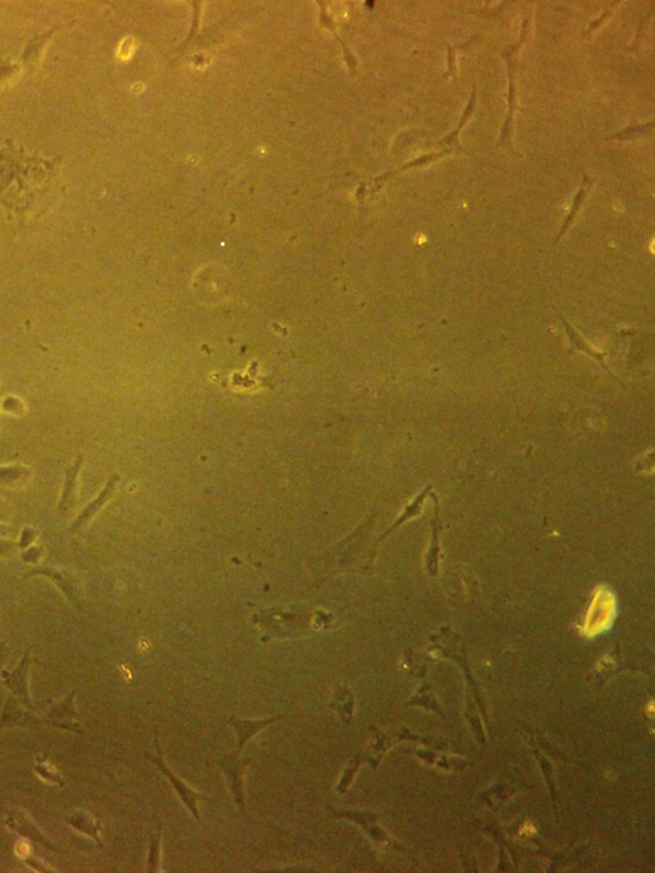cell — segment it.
<instances>
[{
  "mask_svg": "<svg viewBox=\"0 0 655 873\" xmlns=\"http://www.w3.org/2000/svg\"><path fill=\"white\" fill-rule=\"evenodd\" d=\"M430 490H432V487L429 485V487H427V490H424V492L416 497V499H415L412 504H408V509H406L405 512H403V515H402V517L397 520V523H395L392 528H389V529L387 530V533H385L382 538H385V536H388L389 533H390L392 530L395 529V528H397L398 525H401L402 523H405V522L408 520V519H411V517H414L415 515H417V514H419V511H420L421 504H422V502H424V498L427 497V494L429 493Z\"/></svg>",
  "mask_w": 655,
  "mask_h": 873,
  "instance_id": "d6986e66",
  "label": "cell"
},
{
  "mask_svg": "<svg viewBox=\"0 0 655 873\" xmlns=\"http://www.w3.org/2000/svg\"><path fill=\"white\" fill-rule=\"evenodd\" d=\"M82 456H78L76 461L67 470L65 479H64L63 491H62V496L58 504V510L60 512H67L70 507H73V504L76 502L77 485H78L77 479L82 467Z\"/></svg>",
  "mask_w": 655,
  "mask_h": 873,
  "instance_id": "4fadbf2b",
  "label": "cell"
},
{
  "mask_svg": "<svg viewBox=\"0 0 655 873\" xmlns=\"http://www.w3.org/2000/svg\"><path fill=\"white\" fill-rule=\"evenodd\" d=\"M26 848L23 852L18 853L19 859L26 863L28 867L33 868L38 872H58L57 869L46 866L44 862L40 861L36 855H33L32 850L28 845H25Z\"/></svg>",
  "mask_w": 655,
  "mask_h": 873,
  "instance_id": "ffe728a7",
  "label": "cell"
},
{
  "mask_svg": "<svg viewBox=\"0 0 655 873\" xmlns=\"http://www.w3.org/2000/svg\"><path fill=\"white\" fill-rule=\"evenodd\" d=\"M592 182H594V179H589V177H587V174L584 173V182H582V185H581V187H580L579 192H577V195H576V198H575L573 209H571V211H570V214H568V217H567L566 222H565V224H563V227H562V230H560V235L557 236V238H555V243H557L558 241H560V237L563 236V235L566 233V231L568 230L570 224L573 223V218L576 217V214H577V211H579L580 206H581V203L584 201L586 194H587V191H589V189H590V186L592 185Z\"/></svg>",
  "mask_w": 655,
  "mask_h": 873,
  "instance_id": "e0dca14e",
  "label": "cell"
},
{
  "mask_svg": "<svg viewBox=\"0 0 655 873\" xmlns=\"http://www.w3.org/2000/svg\"><path fill=\"white\" fill-rule=\"evenodd\" d=\"M353 706H355L353 695L351 694L350 689L346 687H337L334 690L333 699L329 703V707L337 711L346 725H350Z\"/></svg>",
  "mask_w": 655,
  "mask_h": 873,
  "instance_id": "9a60e30c",
  "label": "cell"
},
{
  "mask_svg": "<svg viewBox=\"0 0 655 873\" xmlns=\"http://www.w3.org/2000/svg\"><path fill=\"white\" fill-rule=\"evenodd\" d=\"M31 478L32 469L30 466H0V483L9 488H22Z\"/></svg>",
  "mask_w": 655,
  "mask_h": 873,
  "instance_id": "5bb4252c",
  "label": "cell"
},
{
  "mask_svg": "<svg viewBox=\"0 0 655 873\" xmlns=\"http://www.w3.org/2000/svg\"><path fill=\"white\" fill-rule=\"evenodd\" d=\"M118 480H119L118 475L110 477L108 483L102 488L100 493L89 504L85 506V509L80 512V515L76 517V520L70 525V533H78L80 530L85 529L99 515V512L107 506L109 501L115 496Z\"/></svg>",
  "mask_w": 655,
  "mask_h": 873,
  "instance_id": "52a82bcc",
  "label": "cell"
},
{
  "mask_svg": "<svg viewBox=\"0 0 655 873\" xmlns=\"http://www.w3.org/2000/svg\"><path fill=\"white\" fill-rule=\"evenodd\" d=\"M65 823H68L72 829L76 830L80 834L87 836L90 839H92L96 842L97 848H104V842L102 839V822L90 815L89 812L85 810H76L72 812L70 816L64 818Z\"/></svg>",
  "mask_w": 655,
  "mask_h": 873,
  "instance_id": "8fae6325",
  "label": "cell"
},
{
  "mask_svg": "<svg viewBox=\"0 0 655 873\" xmlns=\"http://www.w3.org/2000/svg\"><path fill=\"white\" fill-rule=\"evenodd\" d=\"M12 517V507L6 504L4 498L0 497V522L1 523H9Z\"/></svg>",
  "mask_w": 655,
  "mask_h": 873,
  "instance_id": "484cf974",
  "label": "cell"
},
{
  "mask_svg": "<svg viewBox=\"0 0 655 873\" xmlns=\"http://www.w3.org/2000/svg\"><path fill=\"white\" fill-rule=\"evenodd\" d=\"M557 315H558V318H560V323L563 324L565 329H566L567 337H568V344H570V349H568L570 352L579 351V352H582V354H585V355H587V356L592 357V359H594V360H595V361H597V363H598L599 365H600V366L605 370V373H607V374H609V376H611L614 381H617L618 383H621L619 381H618L617 376H614V374L612 373L611 369H609V366L607 365V363H605V357L608 356V352L595 350L594 347H592L590 344L586 342L585 338L582 337V336L580 334L579 332L576 331V329L573 328V325L570 324V323L567 322L565 317H563L560 312H557Z\"/></svg>",
  "mask_w": 655,
  "mask_h": 873,
  "instance_id": "9c48e42d",
  "label": "cell"
},
{
  "mask_svg": "<svg viewBox=\"0 0 655 873\" xmlns=\"http://www.w3.org/2000/svg\"><path fill=\"white\" fill-rule=\"evenodd\" d=\"M38 536L40 534H38V530L36 528H33L31 525H26V527L22 528L21 536H19V541L17 543L18 549L21 551H23V549L31 547L32 544H35L36 541H38Z\"/></svg>",
  "mask_w": 655,
  "mask_h": 873,
  "instance_id": "7402d4cb",
  "label": "cell"
},
{
  "mask_svg": "<svg viewBox=\"0 0 655 873\" xmlns=\"http://www.w3.org/2000/svg\"><path fill=\"white\" fill-rule=\"evenodd\" d=\"M1 410L8 414L22 415L26 411L25 403L17 397L9 396L1 401Z\"/></svg>",
  "mask_w": 655,
  "mask_h": 873,
  "instance_id": "cb8c5ba5",
  "label": "cell"
},
{
  "mask_svg": "<svg viewBox=\"0 0 655 873\" xmlns=\"http://www.w3.org/2000/svg\"><path fill=\"white\" fill-rule=\"evenodd\" d=\"M6 653H4L3 650H0V684H1V680H3V679H1V667H3V665H4V661H6Z\"/></svg>",
  "mask_w": 655,
  "mask_h": 873,
  "instance_id": "83f0119b",
  "label": "cell"
},
{
  "mask_svg": "<svg viewBox=\"0 0 655 873\" xmlns=\"http://www.w3.org/2000/svg\"><path fill=\"white\" fill-rule=\"evenodd\" d=\"M45 549L40 544H32L31 547L23 549L21 554L22 561L26 564H32V565H38L41 560L44 559Z\"/></svg>",
  "mask_w": 655,
  "mask_h": 873,
  "instance_id": "44dd1931",
  "label": "cell"
},
{
  "mask_svg": "<svg viewBox=\"0 0 655 873\" xmlns=\"http://www.w3.org/2000/svg\"><path fill=\"white\" fill-rule=\"evenodd\" d=\"M41 721L31 711H26L23 704L14 697H6L4 707L0 714V730L6 727H36Z\"/></svg>",
  "mask_w": 655,
  "mask_h": 873,
  "instance_id": "ba28073f",
  "label": "cell"
},
{
  "mask_svg": "<svg viewBox=\"0 0 655 873\" xmlns=\"http://www.w3.org/2000/svg\"><path fill=\"white\" fill-rule=\"evenodd\" d=\"M11 531H12V528L8 525V523L0 522V538H9Z\"/></svg>",
  "mask_w": 655,
  "mask_h": 873,
  "instance_id": "4316f807",
  "label": "cell"
},
{
  "mask_svg": "<svg viewBox=\"0 0 655 873\" xmlns=\"http://www.w3.org/2000/svg\"><path fill=\"white\" fill-rule=\"evenodd\" d=\"M282 719H284V716H274V717L262 719V720H251V719L243 720V719L232 716L229 719V724L235 727V734H237V751L241 752L248 741L252 739L260 730Z\"/></svg>",
  "mask_w": 655,
  "mask_h": 873,
  "instance_id": "7c38bea8",
  "label": "cell"
},
{
  "mask_svg": "<svg viewBox=\"0 0 655 873\" xmlns=\"http://www.w3.org/2000/svg\"><path fill=\"white\" fill-rule=\"evenodd\" d=\"M32 575H43L49 578L63 592L70 603L82 610V581L75 571H70L68 568H40L33 570Z\"/></svg>",
  "mask_w": 655,
  "mask_h": 873,
  "instance_id": "8992f818",
  "label": "cell"
},
{
  "mask_svg": "<svg viewBox=\"0 0 655 873\" xmlns=\"http://www.w3.org/2000/svg\"><path fill=\"white\" fill-rule=\"evenodd\" d=\"M31 665V650H27L23 657L21 658L18 665L16 666V669L13 670L11 674L4 676V679L1 680V685L6 687L26 708L33 711L35 706L32 703L30 688H28V676H30Z\"/></svg>",
  "mask_w": 655,
  "mask_h": 873,
  "instance_id": "5b68a950",
  "label": "cell"
},
{
  "mask_svg": "<svg viewBox=\"0 0 655 873\" xmlns=\"http://www.w3.org/2000/svg\"><path fill=\"white\" fill-rule=\"evenodd\" d=\"M613 616V599L607 593H599L592 602L589 616L586 618V631L597 634L611 623Z\"/></svg>",
  "mask_w": 655,
  "mask_h": 873,
  "instance_id": "30bf717a",
  "label": "cell"
},
{
  "mask_svg": "<svg viewBox=\"0 0 655 873\" xmlns=\"http://www.w3.org/2000/svg\"><path fill=\"white\" fill-rule=\"evenodd\" d=\"M160 840H161V827H158L156 834L150 837L149 847V858H147V871L158 872L160 864Z\"/></svg>",
  "mask_w": 655,
  "mask_h": 873,
  "instance_id": "ac0fdd59",
  "label": "cell"
},
{
  "mask_svg": "<svg viewBox=\"0 0 655 873\" xmlns=\"http://www.w3.org/2000/svg\"><path fill=\"white\" fill-rule=\"evenodd\" d=\"M238 753H240L238 751H235V752L220 757L219 767L227 778L229 789L233 794L235 804L238 805V810H241L242 813H245L246 800H245L243 773L248 763H251V759L242 758Z\"/></svg>",
  "mask_w": 655,
  "mask_h": 873,
  "instance_id": "277c9868",
  "label": "cell"
},
{
  "mask_svg": "<svg viewBox=\"0 0 655 873\" xmlns=\"http://www.w3.org/2000/svg\"><path fill=\"white\" fill-rule=\"evenodd\" d=\"M33 771L36 772L40 778H44V780L49 781V783L58 785L60 788H63L64 785H65V780H64L62 772L59 771L57 767L51 763L49 758H48V756H36L35 765H33Z\"/></svg>",
  "mask_w": 655,
  "mask_h": 873,
  "instance_id": "2e32d148",
  "label": "cell"
},
{
  "mask_svg": "<svg viewBox=\"0 0 655 873\" xmlns=\"http://www.w3.org/2000/svg\"><path fill=\"white\" fill-rule=\"evenodd\" d=\"M18 549V544L9 538H0V560L16 555Z\"/></svg>",
  "mask_w": 655,
  "mask_h": 873,
  "instance_id": "d4e9b609",
  "label": "cell"
},
{
  "mask_svg": "<svg viewBox=\"0 0 655 873\" xmlns=\"http://www.w3.org/2000/svg\"><path fill=\"white\" fill-rule=\"evenodd\" d=\"M75 699H76V690H72L70 693L64 697L62 701L58 702L55 706H53L46 712L45 721L51 726L82 735L85 733V729H83L85 722L77 711Z\"/></svg>",
  "mask_w": 655,
  "mask_h": 873,
  "instance_id": "7a4b0ae2",
  "label": "cell"
},
{
  "mask_svg": "<svg viewBox=\"0 0 655 873\" xmlns=\"http://www.w3.org/2000/svg\"><path fill=\"white\" fill-rule=\"evenodd\" d=\"M6 826L8 830H11L12 832H16L17 835L21 836L22 839H26L28 842H33L49 849L54 853L58 855H67L65 849L59 848L54 842L49 840L46 836L43 834V831L40 830L38 825L32 820V817L22 808L18 807H12L6 810Z\"/></svg>",
  "mask_w": 655,
  "mask_h": 873,
  "instance_id": "6da1fadb",
  "label": "cell"
},
{
  "mask_svg": "<svg viewBox=\"0 0 655 873\" xmlns=\"http://www.w3.org/2000/svg\"><path fill=\"white\" fill-rule=\"evenodd\" d=\"M0 408H1V401H0Z\"/></svg>",
  "mask_w": 655,
  "mask_h": 873,
  "instance_id": "f1b7e54d",
  "label": "cell"
},
{
  "mask_svg": "<svg viewBox=\"0 0 655 873\" xmlns=\"http://www.w3.org/2000/svg\"><path fill=\"white\" fill-rule=\"evenodd\" d=\"M155 746H156L158 754L153 756V754H149V753H147V758L150 759V761L153 762L154 765L156 766V767L159 768L160 771L163 772V773L166 775V778H168L171 783H172L174 790H176V793H177V795H179V799L182 800V803L185 804V807L187 808V810L191 813L192 816L195 817V820H196L198 822H200L201 820H200V812H198V800H201V799H204L205 800L206 797L203 795L201 793H198V791L191 789L188 785H186L185 783L181 780V778H177V776H176V775H174V773L169 770V767L166 765V762H164V759H163V756H161V749H160L159 743H158V734L155 735Z\"/></svg>",
  "mask_w": 655,
  "mask_h": 873,
  "instance_id": "3957f363",
  "label": "cell"
},
{
  "mask_svg": "<svg viewBox=\"0 0 655 873\" xmlns=\"http://www.w3.org/2000/svg\"><path fill=\"white\" fill-rule=\"evenodd\" d=\"M358 757H360V756H356L355 758L351 759L350 763H348V766L346 767V770H344V776H342L341 781H339L337 785V791H339V793H346L347 789H348V786L351 785V781H352V775L356 772L357 767H358V763H360Z\"/></svg>",
  "mask_w": 655,
  "mask_h": 873,
  "instance_id": "603a6c76",
  "label": "cell"
}]
</instances>
